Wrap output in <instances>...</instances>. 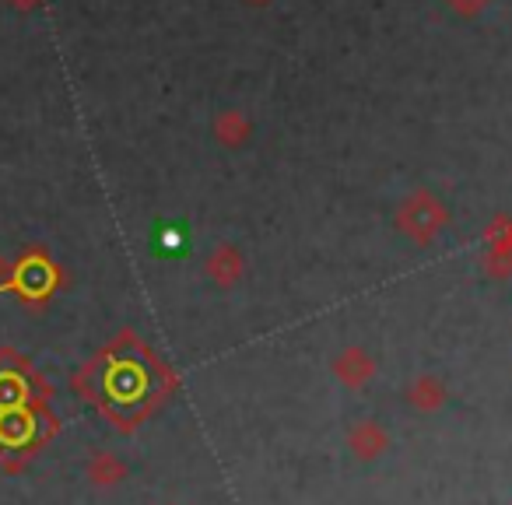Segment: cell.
<instances>
[{
    "mask_svg": "<svg viewBox=\"0 0 512 505\" xmlns=\"http://www.w3.org/2000/svg\"><path fill=\"white\" fill-rule=\"evenodd\" d=\"M81 393L113 421L120 432H134L158 404L176 393L179 379L158 355H151L134 334H120L74 379Z\"/></svg>",
    "mask_w": 512,
    "mask_h": 505,
    "instance_id": "obj_1",
    "label": "cell"
},
{
    "mask_svg": "<svg viewBox=\"0 0 512 505\" xmlns=\"http://www.w3.org/2000/svg\"><path fill=\"white\" fill-rule=\"evenodd\" d=\"M442 221H446V211L439 207V200H432L428 193H418L414 200H407V207L400 211V228L411 232L418 242H428L439 235Z\"/></svg>",
    "mask_w": 512,
    "mask_h": 505,
    "instance_id": "obj_2",
    "label": "cell"
},
{
    "mask_svg": "<svg viewBox=\"0 0 512 505\" xmlns=\"http://www.w3.org/2000/svg\"><path fill=\"white\" fill-rule=\"evenodd\" d=\"M344 442H348V449H351V456H355V460L372 463V460H379L386 449H390V432H386L376 418H358L355 425L348 428Z\"/></svg>",
    "mask_w": 512,
    "mask_h": 505,
    "instance_id": "obj_3",
    "label": "cell"
},
{
    "mask_svg": "<svg viewBox=\"0 0 512 505\" xmlns=\"http://www.w3.org/2000/svg\"><path fill=\"white\" fill-rule=\"evenodd\" d=\"M376 358L369 355L365 348H358V344H351V348H344L341 355L334 358V376L341 386H348V390H365V386L376 379Z\"/></svg>",
    "mask_w": 512,
    "mask_h": 505,
    "instance_id": "obj_4",
    "label": "cell"
},
{
    "mask_svg": "<svg viewBox=\"0 0 512 505\" xmlns=\"http://www.w3.org/2000/svg\"><path fill=\"white\" fill-rule=\"evenodd\" d=\"M11 281H15V288L25 299H46L53 292V285H57V267L46 257H29L11 274Z\"/></svg>",
    "mask_w": 512,
    "mask_h": 505,
    "instance_id": "obj_5",
    "label": "cell"
},
{
    "mask_svg": "<svg viewBox=\"0 0 512 505\" xmlns=\"http://www.w3.org/2000/svg\"><path fill=\"white\" fill-rule=\"evenodd\" d=\"M404 397L418 414H435V411H442V407H446L449 390H446V383H442L439 376H432V372H421V376H414L411 383H407Z\"/></svg>",
    "mask_w": 512,
    "mask_h": 505,
    "instance_id": "obj_6",
    "label": "cell"
},
{
    "mask_svg": "<svg viewBox=\"0 0 512 505\" xmlns=\"http://www.w3.org/2000/svg\"><path fill=\"white\" fill-rule=\"evenodd\" d=\"M85 474L95 488H116V484L127 477V463L116 453H109V449H102V453H95L92 460L85 463Z\"/></svg>",
    "mask_w": 512,
    "mask_h": 505,
    "instance_id": "obj_7",
    "label": "cell"
},
{
    "mask_svg": "<svg viewBox=\"0 0 512 505\" xmlns=\"http://www.w3.org/2000/svg\"><path fill=\"white\" fill-rule=\"evenodd\" d=\"M204 271L211 274L218 285H232V281L239 278V271H242V260H239V253H235L232 246H218L211 257H207Z\"/></svg>",
    "mask_w": 512,
    "mask_h": 505,
    "instance_id": "obj_8",
    "label": "cell"
},
{
    "mask_svg": "<svg viewBox=\"0 0 512 505\" xmlns=\"http://www.w3.org/2000/svg\"><path fill=\"white\" fill-rule=\"evenodd\" d=\"M11 281V267H8V260L0 257V285H8Z\"/></svg>",
    "mask_w": 512,
    "mask_h": 505,
    "instance_id": "obj_9",
    "label": "cell"
}]
</instances>
